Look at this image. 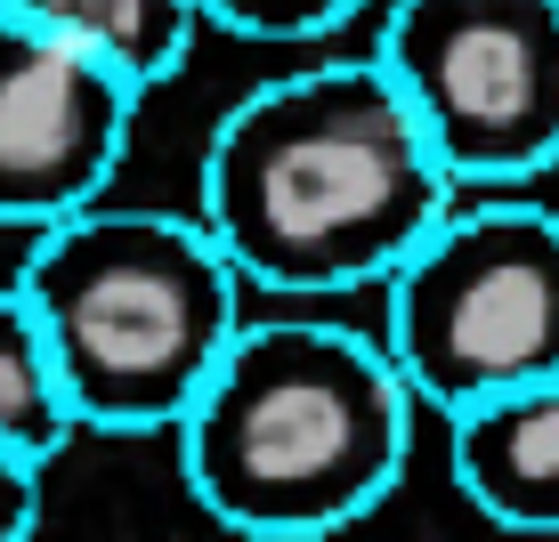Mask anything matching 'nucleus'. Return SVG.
Segmentation results:
<instances>
[{"instance_id": "8", "label": "nucleus", "mask_w": 559, "mask_h": 542, "mask_svg": "<svg viewBox=\"0 0 559 542\" xmlns=\"http://www.w3.org/2000/svg\"><path fill=\"white\" fill-rule=\"evenodd\" d=\"M0 9L57 33L66 49L98 57L114 82H130L139 98L154 82H170L187 41H195V0H0Z\"/></svg>"}, {"instance_id": "2", "label": "nucleus", "mask_w": 559, "mask_h": 542, "mask_svg": "<svg viewBox=\"0 0 559 542\" xmlns=\"http://www.w3.org/2000/svg\"><path fill=\"white\" fill-rule=\"evenodd\" d=\"M414 413L381 340L317 316L236 324L179 413L187 494L243 542H324L373 518L414 461Z\"/></svg>"}, {"instance_id": "4", "label": "nucleus", "mask_w": 559, "mask_h": 542, "mask_svg": "<svg viewBox=\"0 0 559 542\" xmlns=\"http://www.w3.org/2000/svg\"><path fill=\"white\" fill-rule=\"evenodd\" d=\"M381 357L414 405L471 413L559 373V210L519 195L454 203L381 276Z\"/></svg>"}, {"instance_id": "1", "label": "nucleus", "mask_w": 559, "mask_h": 542, "mask_svg": "<svg viewBox=\"0 0 559 542\" xmlns=\"http://www.w3.org/2000/svg\"><path fill=\"white\" fill-rule=\"evenodd\" d=\"M454 210V179L373 57H324L227 106L195 227L236 284L324 300L381 284Z\"/></svg>"}, {"instance_id": "11", "label": "nucleus", "mask_w": 559, "mask_h": 542, "mask_svg": "<svg viewBox=\"0 0 559 542\" xmlns=\"http://www.w3.org/2000/svg\"><path fill=\"white\" fill-rule=\"evenodd\" d=\"M41 534V461L0 445V542H33Z\"/></svg>"}, {"instance_id": "9", "label": "nucleus", "mask_w": 559, "mask_h": 542, "mask_svg": "<svg viewBox=\"0 0 559 542\" xmlns=\"http://www.w3.org/2000/svg\"><path fill=\"white\" fill-rule=\"evenodd\" d=\"M73 437L82 430H73V405H66V381H57L41 324L16 300V284H0V445L49 470Z\"/></svg>"}, {"instance_id": "6", "label": "nucleus", "mask_w": 559, "mask_h": 542, "mask_svg": "<svg viewBox=\"0 0 559 542\" xmlns=\"http://www.w3.org/2000/svg\"><path fill=\"white\" fill-rule=\"evenodd\" d=\"M139 89L114 82L98 57L0 9V227H57L98 210L122 170Z\"/></svg>"}, {"instance_id": "5", "label": "nucleus", "mask_w": 559, "mask_h": 542, "mask_svg": "<svg viewBox=\"0 0 559 542\" xmlns=\"http://www.w3.org/2000/svg\"><path fill=\"white\" fill-rule=\"evenodd\" d=\"M373 65L454 195H503L559 162V0H397Z\"/></svg>"}, {"instance_id": "7", "label": "nucleus", "mask_w": 559, "mask_h": 542, "mask_svg": "<svg viewBox=\"0 0 559 542\" xmlns=\"http://www.w3.org/2000/svg\"><path fill=\"white\" fill-rule=\"evenodd\" d=\"M454 486L511 534H559V373L447 421Z\"/></svg>"}, {"instance_id": "3", "label": "nucleus", "mask_w": 559, "mask_h": 542, "mask_svg": "<svg viewBox=\"0 0 559 542\" xmlns=\"http://www.w3.org/2000/svg\"><path fill=\"white\" fill-rule=\"evenodd\" d=\"M16 300L33 308L57 357L73 430L98 437L179 430L243 324L236 267L179 210L98 203L41 227L16 267Z\"/></svg>"}, {"instance_id": "10", "label": "nucleus", "mask_w": 559, "mask_h": 542, "mask_svg": "<svg viewBox=\"0 0 559 542\" xmlns=\"http://www.w3.org/2000/svg\"><path fill=\"white\" fill-rule=\"evenodd\" d=\"M365 0H195V25H219L236 41H324Z\"/></svg>"}]
</instances>
